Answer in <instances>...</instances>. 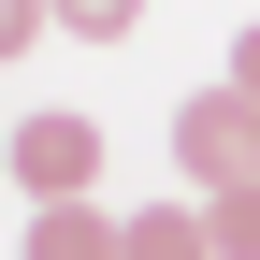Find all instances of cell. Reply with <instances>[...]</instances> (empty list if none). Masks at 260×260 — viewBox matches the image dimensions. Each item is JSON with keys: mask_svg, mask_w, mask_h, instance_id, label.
Wrapping results in <instances>:
<instances>
[{"mask_svg": "<svg viewBox=\"0 0 260 260\" xmlns=\"http://www.w3.org/2000/svg\"><path fill=\"white\" fill-rule=\"evenodd\" d=\"M203 232H217V260H260V174L246 188H203Z\"/></svg>", "mask_w": 260, "mask_h": 260, "instance_id": "obj_5", "label": "cell"}, {"mask_svg": "<svg viewBox=\"0 0 260 260\" xmlns=\"http://www.w3.org/2000/svg\"><path fill=\"white\" fill-rule=\"evenodd\" d=\"M29 29H44V0H0V58H15V44H29Z\"/></svg>", "mask_w": 260, "mask_h": 260, "instance_id": "obj_8", "label": "cell"}, {"mask_svg": "<svg viewBox=\"0 0 260 260\" xmlns=\"http://www.w3.org/2000/svg\"><path fill=\"white\" fill-rule=\"evenodd\" d=\"M0 174H15L29 203H87V188H102V116H29L15 145H0Z\"/></svg>", "mask_w": 260, "mask_h": 260, "instance_id": "obj_2", "label": "cell"}, {"mask_svg": "<svg viewBox=\"0 0 260 260\" xmlns=\"http://www.w3.org/2000/svg\"><path fill=\"white\" fill-rule=\"evenodd\" d=\"M44 29H73V44H130L145 0H44Z\"/></svg>", "mask_w": 260, "mask_h": 260, "instance_id": "obj_6", "label": "cell"}, {"mask_svg": "<svg viewBox=\"0 0 260 260\" xmlns=\"http://www.w3.org/2000/svg\"><path fill=\"white\" fill-rule=\"evenodd\" d=\"M232 87H246V102H260V15L232 29Z\"/></svg>", "mask_w": 260, "mask_h": 260, "instance_id": "obj_7", "label": "cell"}, {"mask_svg": "<svg viewBox=\"0 0 260 260\" xmlns=\"http://www.w3.org/2000/svg\"><path fill=\"white\" fill-rule=\"evenodd\" d=\"M174 159H188L203 188H246V174H260V102H246L232 73H217V87H188V102H174Z\"/></svg>", "mask_w": 260, "mask_h": 260, "instance_id": "obj_1", "label": "cell"}, {"mask_svg": "<svg viewBox=\"0 0 260 260\" xmlns=\"http://www.w3.org/2000/svg\"><path fill=\"white\" fill-rule=\"evenodd\" d=\"M116 232H130V260H217L203 203H145V217H116Z\"/></svg>", "mask_w": 260, "mask_h": 260, "instance_id": "obj_4", "label": "cell"}, {"mask_svg": "<svg viewBox=\"0 0 260 260\" xmlns=\"http://www.w3.org/2000/svg\"><path fill=\"white\" fill-rule=\"evenodd\" d=\"M29 260H130V232L102 203H29Z\"/></svg>", "mask_w": 260, "mask_h": 260, "instance_id": "obj_3", "label": "cell"}]
</instances>
